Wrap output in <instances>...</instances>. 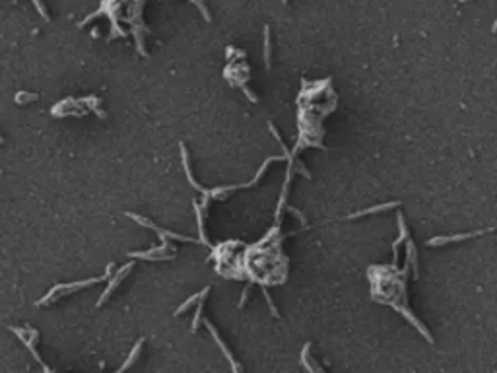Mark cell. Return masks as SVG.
<instances>
[{"label":"cell","mask_w":497,"mask_h":373,"mask_svg":"<svg viewBox=\"0 0 497 373\" xmlns=\"http://www.w3.org/2000/svg\"><path fill=\"white\" fill-rule=\"evenodd\" d=\"M284 2H287V0H284Z\"/></svg>","instance_id":"obj_22"},{"label":"cell","mask_w":497,"mask_h":373,"mask_svg":"<svg viewBox=\"0 0 497 373\" xmlns=\"http://www.w3.org/2000/svg\"><path fill=\"white\" fill-rule=\"evenodd\" d=\"M10 329H12L14 333H16V335H18V336H20V338H22V342H25V346H27V348L31 350V354H33V358H35V360H37L39 363L43 365V369H49V367H47V365H45V363L41 361V358H39V352H37V350H35V340H37V331H31V329H16V327H10Z\"/></svg>","instance_id":"obj_3"},{"label":"cell","mask_w":497,"mask_h":373,"mask_svg":"<svg viewBox=\"0 0 497 373\" xmlns=\"http://www.w3.org/2000/svg\"><path fill=\"white\" fill-rule=\"evenodd\" d=\"M241 87H243V91H245V96H247V98H249V100H251V101H253V103H257V101H259V98H257V96H255V94H253V91L249 89L247 84H245V86H241Z\"/></svg>","instance_id":"obj_18"},{"label":"cell","mask_w":497,"mask_h":373,"mask_svg":"<svg viewBox=\"0 0 497 373\" xmlns=\"http://www.w3.org/2000/svg\"><path fill=\"white\" fill-rule=\"evenodd\" d=\"M491 31H493V33H497V20H495V24H493V27H491Z\"/></svg>","instance_id":"obj_19"},{"label":"cell","mask_w":497,"mask_h":373,"mask_svg":"<svg viewBox=\"0 0 497 373\" xmlns=\"http://www.w3.org/2000/svg\"><path fill=\"white\" fill-rule=\"evenodd\" d=\"M287 212H291V214H295V216H297V220H299V224H301V225H305V224H307V218H305V216H303V214H301V212H299L297 208H291V206H287Z\"/></svg>","instance_id":"obj_17"},{"label":"cell","mask_w":497,"mask_h":373,"mask_svg":"<svg viewBox=\"0 0 497 373\" xmlns=\"http://www.w3.org/2000/svg\"><path fill=\"white\" fill-rule=\"evenodd\" d=\"M251 284H253V282H249L247 286H245V290H243V296H241V299H239V303H237V307H239V309H241V307H245V303H247L249 292H251Z\"/></svg>","instance_id":"obj_16"},{"label":"cell","mask_w":497,"mask_h":373,"mask_svg":"<svg viewBox=\"0 0 497 373\" xmlns=\"http://www.w3.org/2000/svg\"><path fill=\"white\" fill-rule=\"evenodd\" d=\"M130 268H132V262H128V264H126L124 268H121V270L117 272V276H115V278H113V280H111V284H109V286H107V290L103 292V296H101V299H100V301H97V305H101V303H103V301H105V299L109 298V296H111L113 292H115V290L119 288V284L123 282V278H124V276H126V272H128Z\"/></svg>","instance_id":"obj_5"},{"label":"cell","mask_w":497,"mask_h":373,"mask_svg":"<svg viewBox=\"0 0 497 373\" xmlns=\"http://www.w3.org/2000/svg\"><path fill=\"white\" fill-rule=\"evenodd\" d=\"M142 342H144V340H142V338H140V340H138V342H136V346H134V350H132V352H130V358H128V361H126V363H124V365H123V367H121V369H124V367H130V365H132V363H134V361H136V356H138V352H140V350H142Z\"/></svg>","instance_id":"obj_12"},{"label":"cell","mask_w":497,"mask_h":373,"mask_svg":"<svg viewBox=\"0 0 497 373\" xmlns=\"http://www.w3.org/2000/svg\"><path fill=\"white\" fill-rule=\"evenodd\" d=\"M264 66L270 70V29L264 27Z\"/></svg>","instance_id":"obj_9"},{"label":"cell","mask_w":497,"mask_h":373,"mask_svg":"<svg viewBox=\"0 0 497 373\" xmlns=\"http://www.w3.org/2000/svg\"><path fill=\"white\" fill-rule=\"evenodd\" d=\"M208 294H210V286H206V288H204V290H202V292H200V294H196V296H192V298H190V299H186L185 303H183V305H181L179 309L175 311V315H181V313H185V309H188V307H190V305H192V303H194L196 299L202 298V296H208Z\"/></svg>","instance_id":"obj_8"},{"label":"cell","mask_w":497,"mask_h":373,"mask_svg":"<svg viewBox=\"0 0 497 373\" xmlns=\"http://www.w3.org/2000/svg\"><path fill=\"white\" fill-rule=\"evenodd\" d=\"M309 350H311V344H305V348H303V352H301V365H303L305 369H309V371H317V367H315V365H311Z\"/></svg>","instance_id":"obj_10"},{"label":"cell","mask_w":497,"mask_h":373,"mask_svg":"<svg viewBox=\"0 0 497 373\" xmlns=\"http://www.w3.org/2000/svg\"><path fill=\"white\" fill-rule=\"evenodd\" d=\"M204 299H206V296L204 298H200V303H198V307H196V313H194V319H192V333L198 329V324H200V319H202V307H204Z\"/></svg>","instance_id":"obj_11"},{"label":"cell","mask_w":497,"mask_h":373,"mask_svg":"<svg viewBox=\"0 0 497 373\" xmlns=\"http://www.w3.org/2000/svg\"><path fill=\"white\" fill-rule=\"evenodd\" d=\"M398 227H400V237L392 243V257H394V262H392V264H396V261H398V247H400V245L406 241V237H408V229H406V224H404V216H398Z\"/></svg>","instance_id":"obj_7"},{"label":"cell","mask_w":497,"mask_h":373,"mask_svg":"<svg viewBox=\"0 0 497 373\" xmlns=\"http://www.w3.org/2000/svg\"><path fill=\"white\" fill-rule=\"evenodd\" d=\"M31 100H37V96H31L27 91H22V94L16 96V103H25V101H31Z\"/></svg>","instance_id":"obj_15"},{"label":"cell","mask_w":497,"mask_h":373,"mask_svg":"<svg viewBox=\"0 0 497 373\" xmlns=\"http://www.w3.org/2000/svg\"><path fill=\"white\" fill-rule=\"evenodd\" d=\"M188 2L196 4V6H198V10L202 12V16H204V20H206V22H210V12L206 10V6H204V2H202V0H188Z\"/></svg>","instance_id":"obj_14"},{"label":"cell","mask_w":497,"mask_h":373,"mask_svg":"<svg viewBox=\"0 0 497 373\" xmlns=\"http://www.w3.org/2000/svg\"><path fill=\"white\" fill-rule=\"evenodd\" d=\"M491 231H497V225L493 227H487V229H482V231H474V234H459V236H447V237H433L427 241L429 247H437V245H447V243H453V241H464V239H470V237H478L484 236V234H491Z\"/></svg>","instance_id":"obj_2"},{"label":"cell","mask_w":497,"mask_h":373,"mask_svg":"<svg viewBox=\"0 0 497 373\" xmlns=\"http://www.w3.org/2000/svg\"><path fill=\"white\" fill-rule=\"evenodd\" d=\"M0 142H2V136H0Z\"/></svg>","instance_id":"obj_21"},{"label":"cell","mask_w":497,"mask_h":373,"mask_svg":"<svg viewBox=\"0 0 497 373\" xmlns=\"http://www.w3.org/2000/svg\"><path fill=\"white\" fill-rule=\"evenodd\" d=\"M398 204H400V202H385V204H377V206L365 208V210L354 212V214H350L348 218H350V220H358V218H363V216H371V214H377V212L390 210V208H394V206H398Z\"/></svg>","instance_id":"obj_6"},{"label":"cell","mask_w":497,"mask_h":373,"mask_svg":"<svg viewBox=\"0 0 497 373\" xmlns=\"http://www.w3.org/2000/svg\"><path fill=\"white\" fill-rule=\"evenodd\" d=\"M113 272V264L107 266V272L103 278H93V280H84V282H76V284H68V286H57L53 288V292H51L47 298H43L39 301V305H45V303H53L55 299H57V294H70V292H74V290H80V288H86L89 284H95V282H103V280H107Z\"/></svg>","instance_id":"obj_1"},{"label":"cell","mask_w":497,"mask_h":373,"mask_svg":"<svg viewBox=\"0 0 497 373\" xmlns=\"http://www.w3.org/2000/svg\"><path fill=\"white\" fill-rule=\"evenodd\" d=\"M262 296H264V299H266V303H268V307H270V311H272L274 317H280V313H278V309H276V303H274L272 298H270V294H268L266 286H262Z\"/></svg>","instance_id":"obj_13"},{"label":"cell","mask_w":497,"mask_h":373,"mask_svg":"<svg viewBox=\"0 0 497 373\" xmlns=\"http://www.w3.org/2000/svg\"><path fill=\"white\" fill-rule=\"evenodd\" d=\"M459 2H468V0H459Z\"/></svg>","instance_id":"obj_20"},{"label":"cell","mask_w":497,"mask_h":373,"mask_svg":"<svg viewBox=\"0 0 497 373\" xmlns=\"http://www.w3.org/2000/svg\"><path fill=\"white\" fill-rule=\"evenodd\" d=\"M204 324H206V329L210 331V335L214 336V340L218 342V346H220V348H222V352H224V354H225V358H227V361L231 363V367H233L235 371H241V365H239V363H237V361H235V358H233V354L229 352V348H227V346H225L224 342H222V338H220V335L216 333V329H214V324H212L210 321H204Z\"/></svg>","instance_id":"obj_4"}]
</instances>
